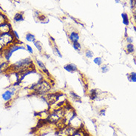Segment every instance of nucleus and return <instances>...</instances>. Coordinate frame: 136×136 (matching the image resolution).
Segmentation results:
<instances>
[{
    "mask_svg": "<svg viewBox=\"0 0 136 136\" xmlns=\"http://www.w3.org/2000/svg\"><path fill=\"white\" fill-rule=\"evenodd\" d=\"M32 65H33V64L31 59L30 58H26L16 62L15 64H12L11 67L13 69V70L22 73L27 70H29L30 67H32Z\"/></svg>",
    "mask_w": 136,
    "mask_h": 136,
    "instance_id": "1",
    "label": "nucleus"
},
{
    "mask_svg": "<svg viewBox=\"0 0 136 136\" xmlns=\"http://www.w3.org/2000/svg\"><path fill=\"white\" fill-rule=\"evenodd\" d=\"M14 39L15 37L12 33V31L0 34V51L13 43Z\"/></svg>",
    "mask_w": 136,
    "mask_h": 136,
    "instance_id": "2",
    "label": "nucleus"
},
{
    "mask_svg": "<svg viewBox=\"0 0 136 136\" xmlns=\"http://www.w3.org/2000/svg\"><path fill=\"white\" fill-rule=\"evenodd\" d=\"M19 50H25V47L23 46H19L17 44H13L10 46L5 51V58L7 60V62H9L13 53Z\"/></svg>",
    "mask_w": 136,
    "mask_h": 136,
    "instance_id": "3",
    "label": "nucleus"
},
{
    "mask_svg": "<svg viewBox=\"0 0 136 136\" xmlns=\"http://www.w3.org/2000/svg\"><path fill=\"white\" fill-rule=\"evenodd\" d=\"M11 25L8 22L5 21L0 24V34H2L4 33H8V32H11Z\"/></svg>",
    "mask_w": 136,
    "mask_h": 136,
    "instance_id": "4",
    "label": "nucleus"
},
{
    "mask_svg": "<svg viewBox=\"0 0 136 136\" xmlns=\"http://www.w3.org/2000/svg\"><path fill=\"white\" fill-rule=\"evenodd\" d=\"M64 69L66 71H67L68 73H75V72L78 71L77 66L75 64H73V63L67 64L64 65Z\"/></svg>",
    "mask_w": 136,
    "mask_h": 136,
    "instance_id": "5",
    "label": "nucleus"
},
{
    "mask_svg": "<svg viewBox=\"0 0 136 136\" xmlns=\"http://www.w3.org/2000/svg\"><path fill=\"white\" fill-rule=\"evenodd\" d=\"M80 39V36L78 34V33L75 32V31H72L69 34V40L73 43V42H78Z\"/></svg>",
    "mask_w": 136,
    "mask_h": 136,
    "instance_id": "6",
    "label": "nucleus"
},
{
    "mask_svg": "<svg viewBox=\"0 0 136 136\" xmlns=\"http://www.w3.org/2000/svg\"><path fill=\"white\" fill-rule=\"evenodd\" d=\"M14 92L11 91V90H6L5 92H4V93L2 95V97L3 98L4 101H8L12 98V96L14 95Z\"/></svg>",
    "mask_w": 136,
    "mask_h": 136,
    "instance_id": "7",
    "label": "nucleus"
},
{
    "mask_svg": "<svg viewBox=\"0 0 136 136\" xmlns=\"http://www.w3.org/2000/svg\"><path fill=\"white\" fill-rule=\"evenodd\" d=\"M36 62L37 65L39 66V67L44 73H46L47 75H49V72H48V70H47L46 66L44 65V62H42L41 60H39V59H36Z\"/></svg>",
    "mask_w": 136,
    "mask_h": 136,
    "instance_id": "8",
    "label": "nucleus"
},
{
    "mask_svg": "<svg viewBox=\"0 0 136 136\" xmlns=\"http://www.w3.org/2000/svg\"><path fill=\"white\" fill-rule=\"evenodd\" d=\"M13 19H14L15 22H20V21H24V18L23 13H16L14 17H13Z\"/></svg>",
    "mask_w": 136,
    "mask_h": 136,
    "instance_id": "9",
    "label": "nucleus"
},
{
    "mask_svg": "<svg viewBox=\"0 0 136 136\" xmlns=\"http://www.w3.org/2000/svg\"><path fill=\"white\" fill-rule=\"evenodd\" d=\"M121 17H122V19H123V24L125 26H128L129 24V19L128 14L126 13H121Z\"/></svg>",
    "mask_w": 136,
    "mask_h": 136,
    "instance_id": "10",
    "label": "nucleus"
},
{
    "mask_svg": "<svg viewBox=\"0 0 136 136\" xmlns=\"http://www.w3.org/2000/svg\"><path fill=\"white\" fill-rule=\"evenodd\" d=\"M70 136H87V133L82 129H76Z\"/></svg>",
    "mask_w": 136,
    "mask_h": 136,
    "instance_id": "11",
    "label": "nucleus"
},
{
    "mask_svg": "<svg viewBox=\"0 0 136 136\" xmlns=\"http://www.w3.org/2000/svg\"><path fill=\"white\" fill-rule=\"evenodd\" d=\"M25 39L29 42H34L36 41V37L33 33H28L25 36Z\"/></svg>",
    "mask_w": 136,
    "mask_h": 136,
    "instance_id": "12",
    "label": "nucleus"
},
{
    "mask_svg": "<svg viewBox=\"0 0 136 136\" xmlns=\"http://www.w3.org/2000/svg\"><path fill=\"white\" fill-rule=\"evenodd\" d=\"M52 50H53V52H55V54L56 56H58L59 58H62V53L59 50V49L58 48V47L56 46V44H54L53 47H52Z\"/></svg>",
    "mask_w": 136,
    "mask_h": 136,
    "instance_id": "13",
    "label": "nucleus"
},
{
    "mask_svg": "<svg viewBox=\"0 0 136 136\" xmlns=\"http://www.w3.org/2000/svg\"><path fill=\"white\" fill-rule=\"evenodd\" d=\"M72 46L74 48V50H76V51H78V52L81 51V44L78 42L72 43Z\"/></svg>",
    "mask_w": 136,
    "mask_h": 136,
    "instance_id": "14",
    "label": "nucleus"
},
{
    "mask_svg": "<svg viewBox=\"0 0 136 136\" xmlns=\"http://www.w3.org/2000/svg\"><path fill=\"white\" fill-rule=\"evenodd\" d=\"M128 80L131 82H136V73L132 72L129 75H128Z\"/></svg>",
    "mask_w": 136,
    "mask_h": 136,
    "instance_id": "15",
    "label": "nucleus"
},
{
    "mask_svg": "<svg viewBox=\"0 0 136 136\" xmlns=\"http://www.w3.org/2000/svg\"><path fill=\"white\" fill-rule=\"evenodd\" d=\"M93 62L98 66H101L103 64V59L101 57H95L93 60Z\"/></svg>",
    "mask_w": 136,
    "mask_h": 136,
    "instance_id": "16",
    "label": "nucleus"
},
{
    "mask_svg": "<svg viewBox=\"0 0 136 136\" xmlns=\"http://www.w3.org/2000/svg\"><path fill=\"white\" fill-rule=\"evenodd\" d=\"M70 94L71 95V97L75 101H81V97H79L75 93H74L73 91H70Z\"/></svg>",
    "mask_w": 136,
    "mask_h": 136,
    "instance_id": "17",
    "label": "nucleus"
},
{
    "mask_svg": "<svg viewBox=\"0 0 136 136\" xmlns=\"http://www.w3.org/2000/svg\"><path fill=\"white\" fill-rule=\"evenodd\" d=\"M85 56H86L87 59H92V58H93V56H94V53H93V52L92 50H87L85 51Z\"/></svg>",
    "mask_w": 136,
    "mask_h": 136,
    "instance_id": "18",
    "label": "nucleus"
},
{
    "mask_svg": "<svg viewBox=\"0 0 136 136\" xmlns=\"http://www.w3.org/2000/svg\"><path fill=\"white\" fill-rule=\"evenodd\" d=\"M126 50L129 53H132L135 52V47L132 44H128L126 45Z\"/></svg>",
    "mask_w": 136,
    "mask_h": 136,
    "instance_id": "19",
    "label": "nucleus"
},
{
    "mask_svg": "<svg viewBox=\"0 0 136 136\" xmlns=\"http://www.w3.org/2000/svg\"><path fill=\"white\" fill-rule=\"evenodd\" d=\"M96 98H98V92L95 90H92L90 92V98L92 100L95 99Z\"/></svg>",
    "mask_w": 136,
    "mask_h": 136,
    "instance_id": "20",
    "label": "nucleus"
},
{
    "mask_svg": "<svg viewBox=\"0 0 136 136\" xmlns=\"http://www.w3.org/2000/svg\"><path fill=\"white\" fill-rule=\"evenodd\" d=\"M33 44H34V46L36 47V48L39 52H42V44H41V43H40L39 41H35V42H33Z\"/></svg>",
    "mask_w": 136,
    "mask_h": 136,
    "instance_id": "21",
    "label": "nucleus"
},
{
    "mask_svg": "<svg viewBox=\"0 0 136 136\" xmlns=\"http://www.w3.org/2000/svg\"><path fill=\"white\" fill-rule=\"evenodd\" d=\"M101 70L103 73H106L109 70H110V67L107 64H104L101 67Z\"/></svg>",
    "mask_w": 136,
    "mask_h": 136,
    "instance_id": "22",
    "label": "nucleus"
},
{
    "mask_svg": "<svg viewBox=\"0 0 136 136\" xmlns=\"http://www.w3.org/2000/svg\"><path fill=\"white\" fill-rule=\"evenodd\" d=\"M5 21H7V18H6V16H5L4 14H2V13H0V24H2V23H4V22H5Z\"/></svg>",
    "mask_w": 136,
    "mask_h": 136,
    "instance_id": "23",
    "label": "nucleus"
},
{
    "mask_svg": "<svg viewBox=\"0 0 136 136\" xmlns=\"http://www.w3.org/2000/svg\"><path fill=\"white\" fill-rule=\"evenodd\" d=\"M27 50H28V52L31 54H33V50L31 46H30L29 44H27Z\"/></svg>",
    "mask_w": 136,
    "mask_h": 136,
    "instance_id": "24",
    "label": "nucleus"
},
{
    "mask_svg": "<svg viewBox=\"0 0 136 136\" xmlns=\"http://www.w3.org/2000/svg\"><path fill=\"white\" fill-rule=\"evenodd\" d=\"M12 33L13 34L14 37H15V38H16L17 40H19V36L18 33H17L16 31H12Z\"/></svg>",
    "mask_w": 136,
    "mask_h": 136,
    "instance_id": "25",
    "label": "nucleus"
},
{
    "mask_svg": "<svg viewBox=\"0 0 136 136\" xmlns=\"http://www.w3.org/2000/svg\"><path fill=\"white\" fill-rule=\"evenodd\" d=\"M126 42H128V44H132V42H133V39H132V37L127 36V37L126 38Z\"/></svg>",
    "mask_w": 136,
    "mask_h": 136,
    "instance_id": "26",
    "label": "nucleus"
},
{
    "mask_svg": "<svg viewBox=\"0 0 136 136\" xmlns=\"http://www.w3.org/2000/svg\"><path fill=\"white\" fill-rule=\"evenodd\" d=\"M105 113H106V110H104V109H102V110H101L100 112H99V115L101 116L105 115Z\"/></svg>",
    "mask_w": 136,
    "mask_h": 136,
    "instance_id": "27",
    "label": "nucleus"
},
{
    "mask_svg": "<svg viewBox=\"0 0 136 136\" xmlns=\"http://www.w3.org/2000/svg\"><path fill=\"white\" fill-rule=\"evenodd\" d=\"M124 36H125L126 38L128 36H127V32H126V28H125V33H124Z\"/></svg>",
    "mask_w": 136,
    "mask_h": 136,
    "instance_id": "28",
    "label": "nucleus"
},
{
    "mask_svg": "<svg viewBox=\"0 0 136 136\" xmlns=\"http://www.w3.org/2000/svg\"><path fill=\"white\" fill-rule=\"evenodd\" d=\"M115 2L116 4H118V3L121 2V0H115Z\"/></svg>",
    "mask_w": 136,
    "mask_h": 136,
    "instance_id": "29",
    "label": "nucleus"
}]
</instances>
